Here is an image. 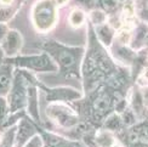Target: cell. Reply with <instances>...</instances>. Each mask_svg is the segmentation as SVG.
Listing matches in <instances>:
<instances>
[{
    "instance_id": "6da1fadb",
    "label": "cell",
    "mask_w": 148,
    "mask_h": 147,
    "mask_svg": "<svg viewBox=\"0 0 148 147\" xmlns=\"http://www.w3.org/2000/svg\"><path fill=\"white\" fill-rule=\"evenodd\" d=\"M47 50L50 51L55 58L58 61V63L62 66L63 69L67 71H75L78 56H80L82 50H72V49L61 46L57 44H49Z\"/></svg>"
},
{
    "instance_id": "7a4b0ae2",
    "label": "cell",
    "mask_w": 148,
    "mask_h": 147,
    "mask_svg": "<svg viewBox=\"0 0 148 147\" xmlns=\"http://www.w3.org/2000/svg\"><path fill=\"white\" fill-rule=\"evenodd\" d=\"M34 22L40 30H47L55 22V6L51 0L40 1L34 9Z\"/></svg>"
},
{
    "instance_id": "3957f363",
    "label": "cell",
    "mask_w": 148,
    "mask_h": 147,
    "mask_svg": "<svg viewBox=\"0 0 148 147\" xmlns=\"http://www.w3.org/2000/svg\"><path fill=\"white\" fill-rule=\"evenodd\" d=\"M15 61L17 63H20L21 66L28 67V68H32V69H36V71H56V66L51 62V60L46 55L22 57V58H17Z\"/></svg>"
},
{
    "instance_id": "277c9868",
    "label": "cell",
    "mask_w": 148,
    "mask_h": 147,
    "mask_svg": "<svg viewBox=\"0 0 148 147\" xmlns=\"http://www.w3.org/2000/svg\"><path fill=\"white\" fill-rule=\"evenodd\" d=\"M22 80V79H21ZM20 80V77L17 78V83L15 84L14 91H12L11 96V107L12 109H17L24 105V100H26V91H24L23 82Z\"/></svg>"
},
{
    "instance_id": "5b68a950",
    "label": "cell",
    "mask_w": 148,
    "mask_h": 147,
    "mask_svg": "<svg viewBox=\"0 0 148 147\" xmlns=\"http://www.w3.org/2000/svg\"><path fill=\"white\" fill-rule=\"evenodd\" d=\"M21 46V36L17 32H10L4 43V50L9 55H12L18 51Z\"/></svg>"
},
{
    "instance_id": "8992f818",
    "label": "cell",
    "mask_w": 148,
    "mask_h": 147,
    "mask_svg": "<svg viewBox=\"0 0 148 147\" xmlns=\"http://www.w3.org/2000/svg\"><path fill=\"white\" fill-rule=\"evenodd\" d=\"M110 108V97L108 94H101L94 102V109L97 114H104L109 111Z\"/></svg>"
},
{
    "instance_id": "52a82bcc",
    "label": "cell",
    "mask_w": 148,
    "mask_h": 147,
    "mask_svg": "<svg viewBox=\"0 0 148 147\" xmlns=\"http://www.w3.org/2000/svg\"><path fill=\"white\" fill-rule=\"evenodd\" d=\"M79 97V94L73 90L68 89H61V90H52L50 95V99L52 100H73Z\"/></svg>"
},
{
    "instance_id": "ba28073f",
    "label": "cell",
    "mask_w": 148,
    "mask_h": 147,
    "mask_svg": "<svg viewBox=\"0 0 148 147\" xmlns=\"http://www.w3.org/2000/svg\"><path fill=\"white\" fill-rule=\"evenodd\" d=\"M10 68L3 67L0 68V94H4L10 88Z\"/></svg>"
},
{
    "instance_id": "9c48e42d",
    "label": "cell",
    "mask_w": 148,
    "mask_h": 147,
    "mask_svg": "<svg viewBox=\"0 0 148 147\" xmlns=\"http://www.w3.org/2000/svg\"><path fill=\"white\" fill-rule=\"evenodd\" d=\"M55 118L62 125H66V126H71L77 123V118L66 111H57L56 114H55Z\"/></svg>"
},
{
    "instance_id": "30bf717a",
    "label": "cell",
    "mask_w": 148,
    "mask_h": 147,
    "mask_svg": "<svg viewBox=\"0 0 148 147\" xmlns=\"http://www.w3.org/2000/svg\"><path fill=\"white\" fill-rule=\"evenodd\" d=\"M32 133H33V128L30 126V124H28L27 122H23L20 126V136H18L17 145L21 146L30 135H32Z\"/></svg>"
},
{
    "instance_id": "8fae6325",
    "label": "cell",
    "mask_w": 148,
    "mask_h": 147,
    "mask_svg": "<svg viewBox=\"0 0 148 147\" xmlns=\"http://www.w3.org/2000/svg\"><path fill=\"white\" fill-rule=\"evenodd\" d=\"M29 112L34 115L35 119H39L38 109H36V93H35L34 88L29 89Z\"/></svg>"
},
{
    "instance_id": "7c38bea8",
    "label": "cell",
    "mask_w": 148,
    "mask_h": 147,
    "mask_svg": "<svg viewBox=\"0 0 148 147\" xmlns=\"http://www.w3.org/2000/svg\"><path fill=\"white\" fill-rule=\"evenodd\" d=\"M98 35H100V39L102 41H104L106 44H109L113 33H112V30H110V28H108L107 26H103V27L98 28Z\"/></svg>"
},
{
    "instance_id": "4fadbf2b",
    "label": "cell",
    "mask_w": 148,
    "mask_h": 147,
    "mask_svg": "<svg viewBox=\"0 0 148 147\" xmlns=\"http://www.w3.org/2000/svg\"><path fill=\"white\" fill-rule=\"evenodd\" d=\"M84 21V14L82 11H74L71 16V22L73 26H80Z\"/></svg>"
},
{
    "instance_id": "5bb4252c",
    "label": "cell",
    "mask_w": 148,
    "mask_h": 147,
    "mask_svg": "<svg viewBox=\"0 0 148 147\" xmlns=\"http://www.w3.org/2000/svg\"><path fill=\"white\" fill-rule=\"evenodd\" d=\"M14 134H15V130L14 129L6 133L4 139H3V141H1V144H0V147H11L12 140H14Z\"/></svg>"
},
{
    "instance_id": "9a60e30c",
    "label": "cell",
    "mask_w": 148,
    "mask_h": 147,
    "mask_svg": "<svg viewBox=\"0 0 148 147\" xmlns=\"http://www.w3.org/2000/svg\"><path fill=\"white\" fill-rule=\"evenodd\" d=\"M97 142L102 147H109V146H112V144H113V139L110 137L108 134H102V135L97 139Z\"/></svg>"
},
{
    "instance_id": "2e32d148",
    "label": "cell",
    "mask_w": 148,
    "mask_h": 147,
    "mask_svg": "<svg viewBox=\"0 0 148 147\" xmlns=\"http://www.w3.org/2000/svg\"><path fill=\"white\" fill-rule=\"evenodd\" d=\"M118 3H119V0H102L103 8L108 11L114 10L116 6H118Z\"/></svg>"
},
{
    "instance_id": "e0dca14e",
    "label": "cell",
    "mask_w": 148,
    "mask_h": 147,
    "mask_svg": "<svg viewBox=\"0 0 148 147\" xmlns=\"http://www.w3.org/2000/svg\"><path fill=\"white\" fill-rule=\"evenodd\" d=\"M92 20H94V22L96 23H101L104 21V15H103V12L101 11H95L94 14H92Z\"/></svg>"
},
{
    "instance_id": "ac0fdd59",
    "label": "cell",
    "mask_w": 148,
    "mask_h": 147,
    "mask_svg": "<svg viewBox=\"0 0 148 147\" xmlns=\"http://www.w3.org/2000/svg\"><path fill=\"white\" fill-rule=\"evenodd\" d=\"M107 126L109 128V129H116V128L119 126V118H116V117L110 118L107 122Z\"/></svg>"
},
{
    "instance_id": "d6986e66",
    "label": "cell",
    "mask_w": 148,
    "mask_h": 147,
    "mask_svg": "<svg viewBox=\"0 0 148 147\" xmlns=\"http://www.w3.org/2000/svg\"><path fill=\"white\" fill-rule=\"evenodd\" d=\"M134 106L136 108V111H141V108H142V101H141V97L140 95H135V101H134Z\"/></svg>"
},
{
    "instance_id": "ffe728a7",
    "label": "cell",
    "mask_w": 148,
    "mask_h": 147,
    "mask_svg": "<svg viewBox=\"0 0 148 147\" xmlns=\"http://www.w3.org/2000/svg\"><path fill=\"white\" fill-rule=\"evenodd\" d=\"M6 112V106H5V101L4 99L0 97V123H1V120L4 118V114Z\"/></svg>"
},
{
    "instance_id": "44dd1931",
    "label": "cell",
    "mask_w": 148,
    "mask_h": 147,
    "mask_svg": "<svg viewBox=\"0 0 148 147\" xmlns=\"http://www.w3.org/2000/svg\"><path fill=\"white\" fill-rule=\"evenodd\" d=\"M41 142H40V139L39 137H34L32 141H30V144L28 145V147H40Z\"/></svg>"
},
{
    "instance_id": "7402d4cb",
    "label": "cell",
    "mask_w": 148,
    "mask_h": 147,
    "mask_svg": "<svg viewBox=\"0 0 148 147\" xmlns=\"http://www.w3.org/2000/svg\"><path fill=\"white\" fill-rule=\"evenodd\" d=\"M5 34H6V27L4 26V24H0V40L4 38Z\"/></svg>"
},
{
    "instance_id": "603a6c76",
    "label": "cell",
    "mask_w": 148,
    "mask_h": 147,
    "mask_svg": "<svg viewBox=\"0 0 148 147\" xmlns=\"http://www.w3.org/2000/svg\"><path fill=\"white\" fill-rule=\"evenodd\" d=\"M143 100H145V102L148 105V89H146L145 90V94H143Z\"/></svg>"
},
{
    "instance_id": "cb8c5ba5",
    "label": "cell",
    "mask_w": 148,
    "mask_h": 147,
    "mask_svg": "<svg viewBox=\"0 0 148 147\" xmlns=\"http://www.w3.org/2000/svg\"><path fill=\"white\" fill-rule=\"evenodd\" d=\"M142 16H143V18H145V20H147V21H148V10H146V11L143 12V14H142Z\"/></svg>"
},
{
    "instance_id": "d4e9b609",
    "label": "cell",
    "mask_w": 148,
    "mask_h": 147,
    "mask_svg": "<svg viewBox=\"0 0 148 147\" xmlns=\"http://www.w3.org/2000/svg\"><path fill=\"white\" fill-rule=\"evenodd\" d=\"M56 1L58 3V4H63V3H66L67 0H56Z\"/></svg>"
},
{
    "instance_id": "484cf974",
    "label": "cell",
    "mask_w": 148,
    "mask_h": 147,
    "mask_svg": "<svg viewBox=\"0 0 148 147\" xmlns=\"http://www.w3.org/2000/svg\"><path fill=\"white\" fill-rule=\"evenodd\" d=\"M1 1H3L4 4H9V3H11V0H1Z\"/></svg>"
},
{
    "instance_id": "4316f807",
    "label": "cell",
    "mask_w": 148,
    "mask_h": 147,
    "mask_svg": "<svg viewBox=\"0 0 148 147\" xmlns=\"http://www.w3.org/2000/svg\"><path fill=\"white\" fill-rule=\"evenodd\" d=\"M1 57H3V52H1V50H0V61H1Z\"/></svg>"
},
{
    "instance_id": "83f0119b",
    "label": "cell",
    "mask_w": 148,
    "mask_h": 147,
    "mask_svg": "<svg viewBox=\"0 0 148 147\" xmlns=\"http://www.w3.org/2000/svg\"><path fill=\"white\" fill-rule=\"evenodd\" d=\"M146 78H147V79H148V71H147V72H146Z\"/></svg>"
}]
</instances>
